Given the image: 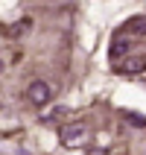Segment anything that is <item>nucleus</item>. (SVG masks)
<instances>
[{
  "label": "nucleus",
  "instance_id": "39448f33",
  "mask_svg": "<svg viewBox=\"0 0 146 155\" xmlns=\"http://www.w3.org/2000/svg\"><path fill=\"white\" fill-rule=\"evenodd\" d=\"M146 68V59H129L126 61V70H143Z\"/></svg>",
  "mask_w": 146,
  "mask_h": 155
},
{
  "label": "nucleus",
  "instance_id": "20e7f679",
  "mask_svg": "<svg viewBox=\"0 0 146 155\" xmlns=\"http://www.w3.org/2000/svg\"><path fill=\"white\" fill-rule=\"evenodd\" d=\"M120 32H123V35H129L131 41H135V38H143V35H146V18H131V21L123 26Z\"/></svg>",
  "mask_w": 146,
  "mask_h": 155
},
{
  "label": "nucleus",
  "instance_id": "f03ea898",
  "mask_svg": "<svg viewBox=\"0 0 146 155\" xmlns=\"http://www.w3.org/2000/svg\"><path fill=\"white\" fill-rule=\"evenodd\" d=\"M85 138H88V126L85 123H67V126H61V140H64L67 147L85 143Z\"/></svg>",
  "mask_w": 146,
  "mask_h": 155
},
{
  "label": "nucleus",
  "instance_id": "f257e3e1",
  "mask_svg": "<svg viewBox=\"0 0 146 155\" xmlns=\"http://www.w3.org/2000/svg\"><path fill=\"white\" fill-rule=\"evenodd\" d=\"M26 100H29L35 108H41V105H47L53 100V88L47 85V82H41V79H35V82H29V88H26Z\"/></svg>",
  "mask_w": 146,
  "mask_h": 155
},
{
  "label": "nucleus",
  "instance_id": "7ed1b4c3",
  "mask_svg": "<svg viewBox=\"0 0 146 155\" xmlns=\"http://www.w3.org/2000/svg\"><path fill=\"white\" fill-rule=\"evenodd\" d=\"M129 53H131V38L117 32L114 35V44L108 47V59L111 61H123V56H129Z\"/></svg>",
  "mask_w": 146,
  "mask_h": 155
},
{
  "label": "nucleus",
  "instance_id": "423d86ee",
  "mask_svg": "<svg viewBox=\"0 0 146 155\" xmlns=\"http://www.w3.org/2000/svg\"><path fill=\"white\" fill-rule=\"evenodd\" d=\"M0 73H3V61H0Z\"/></svg>",
  "mask_w": 146,
  "mask_h": 155
}]
</instances>
